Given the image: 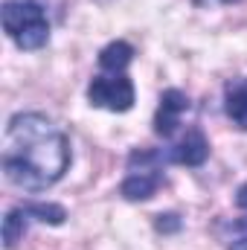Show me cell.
I'll return each mask as SVG.
<instances>
[{
    "mask_svg": "<svg viewBox=\"0 0 247 250\" xmlns=\"http://www.w3.org/2000/svg\"><path fill=\"white\" fill-rule=\"evenodd\" d=\"M224 114L236 128L247 131V76L224 84Z\"/></svg>",
    "mask_w": 247,
    "mask_h": 250,
    "instance_id": "obj_8",
    "label": "cell"
},
{
    "mask_svg": "<svg viewBox=\"0 0 247 250\" xmlns=\"http://www.w3.org/2000/svg\"><path fill=\"white\" fill-rule=\"evenodd\" d=\"M0 23L18 50H41L50 41L47 9L38 0H6L0 6Z\"/></svg>",
    "mask_w": 247,
    "mask_h": 250,
    "instance_id": "obj_2",
    "label": "cell"
},
{
    "mask_svg": "<svg viewBox=\"0 0 247 250\" xmlns=\"http://www.w3.org/2000/svg\"><path fill=\"white\" fill-rule=\"evenodd\" d=\"M236 207L242 209V215L230 218V221H224L218 227L224 250H247V184L236 189Z\"/></svg>",
    "mask_w": 247,
    "mask_h": 250,
    "instance_id": "obj_7",
    "label": "cell"
},
{
    "mask_svg": "<svg viewBox=\"0 0 247 250\" xmlns=\"http://www.w3.org/2000/svg\"><path fill=\"white\" fill-rule=\"evenodd\" d=\"M26 224H29V215L23 212V207H12L6 215H3V248L15 250V245L23 239L26 233Z\"/></svg>",
    "mask_w": 247,
    "mask_h": 250,
    "instance_id": "obj_11",
    "label": "cell"
},
{
    "mask_svg": "<svg viewBox=\"0 0 247 250\" xmlns=\"http://www.w3.org/2000/svg\"><path fill=\"white\" fill-rule=\"evenodd\" d=\"M221 3H239V0H221Z\"/></svg>",
    "mask_w": 247,
    "mask_h": 250,
    "instance_id": "obj_13",
    "label": "cell"
},
{
    "mask_svg": "<svg viewBox=\"0 0 247 250\" xmlns=\"http://www.w3.org/2000/svg\"><path fill=\"white\" fill-rule=\"evenodd\" d=\"M154 227H157L160 233H178V230H181V218H178L175 212H166V215H157V218H154Z\"/></svg>",
    "mask_w": 247,
    "mask_h": 250,
    "instance_id": "obj_12",
    "label": "cell"
},
{
    "mask_svg": "<svg viewBox=\"0 0 247 250\" xmlns=\"http://www.w3.org/2000/svg\"><path fill=\"white\" fill-rule=\"evenodd\" d=\"M137 50L128 41H111L99 50V70L102 73H125V67L134 62Z\"/></svg>",
    "mask_w": 247,
    "mask_h": 250,
    "instance_id": "obj_9",
    "label": "cell"
},
{
    "mask_svg": "<svg viewBox=\"0 0 247 250\" xmlns=\"http://www.w3.org/2000/svg\"><path fill=\"white\" fill-rule=\"evenodd\" d=\"M137 90L125 73H99L87 84V102L93 108H105L111 114H125L134 108Z\"/></svg>",
    "mask_w": 247,
    "mask_h": 250,
    "instance_id": "obj_3",
    "label": "cell"
},
{
    "mask_svg": "<svg viewBox=\"0 0 247 250\" xmlns=\"http://www.w3.org/2000/svg\"><path fill=\"white\" fill-rule=\"evenodd\" d=\"M21 207L29 218H35L41 224H50V227H62L67 221V209L62 204H53V201H23Z\"/></svg>",
    "mask_w": 247,
    "mask_h": 250,
    "instance_id": "obj_10",
    "label": "cell"
},
{
    "mask_svg": "<svg viewBox=\"0 0 247 250\" xmlns=\"http://www.w3.org/2000/svg\"><path fill=\"white\" fill-rule=\"evenodd\" d=\"M206 157H209V140H206V134H204L198 125L186 128L184 137H181L175 146H169V148H166V160H169V163L189 166V169L204 166V163H206Z\"/></svg>",
    "mask_w": 247,
    "mask_h": 250,
    "instance_id": "obj_4",
    "label": "cell"
},
{
    "mask_svg": "<svg viewBox=\"0 0 247 250\" xmlns=\"http://www.w3.org/2000/svg\"><path fill=\"white\" fill-rule=\"evenodd\" d=\"M163 187V169H148V172H128L123 184H120V195L125 201H148L157 195V189Z\"/></svg>",
    "mask_w": 247,
    "mask_h": 250,
    "instance_id": "obj_6",
    "label": "cell"
},
{
    "mask_svg": "<svg viewBox=\"0 0 247 250\" xmlns=\"http://www.w3.org/2000/svg\"><path fill=\"white\" fill-rule=\"evenodd\" d=\"M189 108H192V102H189V96H186L184 90H178V87L163 90V93H160L157 114H154V134L163 137V140H169V137L178 131L181 117H184Z\"/></svg>",
    "mask_w": 247,
    "mask_h": 250,
    "instance_id": "obj_5",
    "label": "cell"
},
{
    "mask_svg": "<svg viewBox=\"0 0 247 250\" xmlns=\"http://www.w3.org/2000/svg\"><path fill=\"white\" fill-rule=\"evenodd\" d=\"M3 140V175L21 192H47L70 169V137L41 111L15 114Z\"/></svg>",
    "mask_w": 247,
    "mask_h": 250,
    "instance_id": "obj_1",
    "label": "cell"
}]
</instances>
